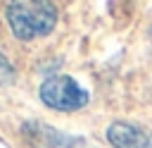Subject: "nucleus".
I'll return each instance as SVG.
<instances>
[{
    "label": "nucleus",
    "instance_id": "nucleus-1",
    "mask_svg": "<svg viewBox=\"0 0 152 148\" xmlns=\"http://www.w3.org/2000/svg\"><path fill=\"white\" fill-rule=\"evenodd\" d=\"M5 17L19 41H33L55 29L57 7L52 0H10Z\"/></svg>",
    "mask_w": 152,
    "mask_h": 148
},
{
    "label": "nucleus",
    "instance_id": "nucleus-2",
    "mask_svg": "<svg viewBox=\"0 0 152 148\" xmlns=\"http://www.w3.org/2000/svg\"><path fill=\"white\" fill-rule=\"evenodd\" d=\"M40 100L52 107V110H62V112H71V110H81L88 103V91L81 88L71 76L66 74H57L43 81L40 86Z\"/></svg>",
    "mask_w": 152,
    "mask_h": 148
},
{
    "label": "nucleus",
    "instance_id": "nucleus-3",
    "mask_svg": "<svg viewBox=\"0 0 152 148\" xmlns=\"http://www.w3.org/2000/svg\"><path fill=\"white\" fill-rule=\"evenodd\" d=\"M107 141L114 148H152V136L128 122H114L107 129Z\"/></svg>",
    "mask_w": 152,
    "mask_h": 148
},
{
    "label": "nucleus",
    "instance_id": "nucleus-4",
    "mask_svg": "<svg viewBox=\"0 0 152 148\" xmlns=\"http://www.w3.org/2000/svg\"><path fill=\"white\" fill-rule=\"evenodd\" d=\"M12 81H14V69H12L10 60L0 53V86H7V84H12Z\"/></svg>",
    "mask_w": 152,
    "mask_h": 148
}]
</instances>
